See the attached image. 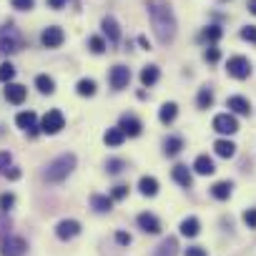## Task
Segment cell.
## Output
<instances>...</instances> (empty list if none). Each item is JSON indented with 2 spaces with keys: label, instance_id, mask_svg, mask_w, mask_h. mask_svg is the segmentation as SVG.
Wrapping results in <instances>:
<instances>
[{
  "label": "cell",
  "instance_id": "bcb514c9",
  "mask_svg": "<svg viewBox=\"0 0 256 256\" xmlns=\"http://www.w3.org/2000/svg\"><path fill=\"white\" fill-rule=\"evenodd\" d=\"M116 241H118L120 246H128V244H131V236H128L126 231H118V234H116Z\"/></svg>",
  "mask_w": 256,
  "mask_h": 256
},
{
  "label": "cell",
  "instance_id": "44dd1931",
  "mask_svg": "<svg viewBox=\"0 0 256 256\" xmlns=\"http://www.w3.org/2000/svg\"><path fill=\"white\" fill-rule=\"evenodd\" d=\"M176 116H178V106L171 100V103H164L161 106V110H158V120L164 123V126H171L174 120H176Z\"/></svg>",
  "mask_w": 256,
  "mask_h": 256
},
{
  "label": "cell",
  "instance_id": "7a4b0ae2",
  "mask_svg": "<svg viewBox=\"0 0 256 256\" xmlns=\"http://www.w3.org/2000/svg\"><path fill=\"white\" fill-rule=\"evenodd\" d=\"M76 164H78L76 154H63V156H58V158H53V161L48 164V168L43 171V178H46L48 184H63V181L73 174Z\"/></svg>",
  "mask_w": 256,
  "mask_h": 256
},
{
  "label": "cell",
  "instance_id": "e0dca14e",
  "mask_svg": "<svg viewBox=\"0 0 256 256\" xmlns=\"http://www.w3.org/2000/svg\"><path fill=\"white\" fill-rule=\"evenodd\" d=\"M154 256H178V238L176 236H166L158 248L154 251Z\"/></svg>",
  "mask_w": 256,
  "mask_h": 256
},
{
  "label": "cell",
  "instance_id": "277c9868",
  "mask_svg": "<svg viewBox=\"0 0 256 256\" xmlns=\"http://www.w3.org/2000/svg\"><path fill=\"white\" fill-rule=\"evenodd\" d=\"M63 128H66V116H63L58 108L48 110V113L43 116V120H40V131H43V134H48V136L60 134Z\"/></svg>",
  "mask_w": 256,
  "mask_h": 256
},
{
  "label": "cell",
  "instance_id": "e575fe53",
  "mask_svg": "<svg viewBox=\"0 0 256 256\" xmlns=\"http://www.w3.org/2000/svg\"><path fill=\"white\" fill-rule=\"evenodd\" d=\"M16 78V68L10 63H0V83H13Z\"/></svg>",
  "mask_w": 256,
  "mask_h": 256
},
{
  "label": "cell",
  "instance_id": "d6a6232c",
  "mask_svg": "<svg viewBox=\"0 0 256 256\" xmlns=\"http://www.w3.org/2000/svg\"><path fill=\"white\" fill-rule=\"evenodd\" d=\"M224 36V30L218 28V26H208L204 33H201V40H208V43H216L218 38Z\"/></svg>",
  "mask_w": 256,
  "mask_h": 256
},
{
  "label": "cell",
  "instance_id": "60d3db41",
  "mask_svg": "<svg viewBox=\"0 0 256 256\" xmlns=\"http://www.w3.org/2000/svg\"><path fill=\"white\" fill-rule=\"evenodd\" d=\"M241 38L256 46V28H254V26H246V28H241Z\"/></svg>",
  "mask_w": 256,
  "mask_h": 256
},
{
  "label": "cell",
  "instance_id": "f35d334b",
  "mask_svg": "<svg viewBox=\"0 0 256 256\" xmlns=\"http://www.w3.org/2000/svg\"><path fill=\"white\" fill-rule=\"evenodd\" d=\"M126 196H128V186H126V184L113 186V191H110V198H113V201H123Z\"/></svg>",
  "mask_w": 256,
  "mask_h": 256
},
{
  "label": "cell",
  "instance_id": "d590c367",
  "mask_svg": "<svg viewBox=\"0 0 256 256\" xmlns=\"http://www.w3.org/2000/svg\"><path fill=\"white\" fill-rule=\"evenodd\" d=\"M88 48H90V53H96V56H100L108 46H106V40L100 38V36H93V38H88Z\"/></svg>",
  "mask_w": 256,
  "mask_h": 256
},
{
  "label": "cell",
  "instance_id": "484cf974",
  "mask_svg": "<svg viewBox=\"0 0 256 256\" xmlns=\"http://www.w3.org/2000/svg\"><path fill=\"white\" fill-rule=\"evenodd\" d=\"M158 78H161V70H158V66H146V68L141 70V83H144L146 88L156 86V83H158Z\"/></svg>",
  "mask_w": 256,
  "mask_h": 256
},
{
  "label": "cell",
  "instance_id": "3957f363",
  "mask_svg": "<svg viewBox=\"0 0 256 256\" xmlns=\"http://www.w3.org/2000/svg\"><path fill=\"white\" fill-rule=\"evenodd\" d=\"M23 46H26V40H23L20 30H18L13 23L0 26V53L10 56V53H18Z\"/></svg>",
  "mask_w": 256,
  "mask_h": 256
},
{
  "label": "cell",
  "instance_id": "d4e9b609",
  "mask_svg": "<svg viewBox=\"0 0 256 256\" xmlns=\"http://www.w3.org/2000/svg\"><path fill=\"white\" fill-rule=\"evenodd\" d=\"M103 141H106V146H110V148H118V146L126 141V134L120 131L118 126H113V128H108V131H106Z\"/></svg>",
  "mask_w": 256,
  "mask_h": 256
},
{
  "label": "cell",
  "instance_id": "1f68e13d",
  "mask_svg": "<svg viewBox=\"0 0 256 256\" xmlns=\"http://www.w3.org/2000/svg\"><path fill=\"white\" fill-rule=\"evenodd\" d=\"M10 231H13V221H10V216L0 211V238H8Z\"/></svg>",
  "mask_w": 256,
  "mask_h": 256
},
{
  "label": "cell",
  "instance_id": "681fc988",
  "mask_svg": "<svg viewBox=\"0 0 256 256\" xmlns=\"http://www.w3.org/2000/svg\"><path fill=\"white\" fill-rule=\"evenodd\" d=\"M248 10L256 16V0H248Z\"/></svg>",
  "mask_w": 256,
  "mask_h": 256
},
{
  "label": "cell",
  "instance_id": "ba28073f",
  "mask_svg": "<svg viewBox=\"0 0 256 256\" xmlns=\"http://www.w3.org/2000/svg\"><path fill=\"white\" fill-rule=\"evenodd\" d=\"M118 128L126 134V136H131V138H136V136H141V131H144V123L134 116V113H123L120 116V120H118Z\"/></svg>",
  "mask_w": 256,
  "mask_h": 256
},
{
  "label": "cell",
  "instance_id": "ac0fdd59",
  "mask_svg": "<svg viewBox=\"0 0 256 256\" xmlns=\"http://www.w3.org/2000/svg\"><path fill=\"white\" fill-rule=\"evenodd\" d=\"M226 106H228L231 113H238V116H248V113H251V103H248L244 96H231V98L226 100Z\"/></svg>",
  "mask_w": 256,
  "mask_h": 256
},
{
  "label": "cell",
  "instance_id": "83f0119b",
  "mask_svg": "<svg viewBox=\"0 0 256 256\" xmlns=\"http://www.w3.org/2000/svg\"><path fill=\"white\" fill-rule=\"evenodd\" d=\"M231 188H234L231 181H218V184L211 186V196H214L216 201H226V198L231 196Z\"/></svg>",
  "mask_w": 256,
  "mask_h": 256
},
{
  "label": "cell",
  "instance_id": "ee69618b",
  "mask_svg": "<svg viewBox=\"0 0 256 256\" xmlns=\"http://www.w3.org/2000/svg\"><path fill=\"white\" fill-rule=\"evenodd\" d=\"M186 256H208L204 246H188L186 248Z\"/></svg>",
  "mask_w": 256,
  "mask_h": 256
},
{
  "label": "cell",
  "instance_id": "7402d4cb",
  "mask_svg": "<svg viewBox=\"0 0 256 256\" xmlns=\"http://www.w3.org/2000/svg\"><path fill=\"white\" fill-rule=\"evenodd\" d=\"M181 151H184V138H181V136H168V138L164 141V154H166L168 158L178 156Z\"/></svg>",
  "mask_w": 256,
  "mask_h": 256
},
{
  "label": "cell",
  "instance_id": "6da1fadb",
  "mask_svg": "<svg viewBox=\"0 0 256 256\" xmlns=\"http://www.w3.org/2000/svg\"><path fill=\"white\" fill-rule=\"evenodd\" d=\"M148 16H151V28L156 33V40L161 46H168L176 38V16L166 0H148L146 3Z\"/></svg>",
  "mask_w": 256,
  "mask_h": 256
},
{
  "label": "cell",
  "instance_id": "4316f807",
  "mask_svg": "<svg viewBox=\"0 0 256 256\" xmlns=\"http://www.w3.org/2000/svg\"><path fill=\"white\" fill-rule=\"evenodd\" d=\"M214 151H216V156H221V158H231V156L236 154V146H234V141H228V138H218V141L214 144Z\"/></svg>",
  "mask_w": 256,
  "mask_h": 256
},
{
  "label": "cell",
  "instance_id": "9a60e30c",
  "mask_svg": "<svg viewBox=\"0 0 256 256\" xmlns=\"http://www.w3.org/2000/svg\"><path fill=\"white\" fill-rule=\"evenodd\" d=\"M28 96V88L20 86V83H6V100L13 103V106H20Z\"/></svg>",
  "mask_w": 256,
  "mask_h": 256
},
{
  "label": "cell",
  "instance_id": "f546056e",
  "mask_svg": "<svg viewBox=\"0 0 256 256\" xmlns=\"http://www.w3.org/2000/svg\"><path fill=\"white\" fill-rule=\"evenodd\" d=\"M76 93H78V96H83V98L96 96V80H93V78H80V80H78V86H76Z\"/></svg>",
  "mask_w": 256,
  "mask_h": 256
},
{
  "label": "cell",
  "instance_id": "52a82bcc",
  "mask_svg": "<svg viewBox=\"0 0 256 256\" xmlns=\"http://www.w3.org/2000/svg\"><path fill=\"white\" fill-rule=\"evenodd\" d=\"M28 244L20 236H8L3 238V246H0V256H26Z\"/></svg>",
  "mask_w": 256,
  "mask_h": 256
},
{
  "label": "cell",
  "instance_id": "7dc6e473",
  "mask_svg": "<svg viewBox=\"0 0 256 256\" xmlns=\"http://www.w3.org/2000/svg\"><path fill=\"white\" fill-rule=\"evenodd\" d=\"M66 3H68V0H48V8H53V10H60Z\"/></svg>",
  "mask_w": 256,
  "mask_h": 256
},
{
  "label": "cell",
  "instance_id": "c3c4849f",
  "mask_svg": "<svg viewBox=\"0 0 256 256\" xmlns=\"http://www.w3.org/2000/svg\"><path fill=\"white\" fill-rule=\"evenodd\" d=\"M138 43H141V46H144V48H146V50H151V46H148V40H146V38H144V36H141V38H138Z\"/></svg>",
  "mask_w": 256,
  "mask_h": 256
},
{
  "label": "cell",
  "instance_id": "ab89813d",
  "mask_svg": "<svg viewBox=\"0 0 256 256\" xmlns=\"http://www.w3.org/2000/svg\"><path fill=\"white\" fill-rule=\"evenodd\" d=\"M10 166H13V156L8 151H0V174H6Z\"/></svg>",
  "mask_w": 256,
  "mask_h": 256
},
{
  "label": "cell",
  "instance_id": "f1b7e54d",
  "mask_svg": "<svg viewBox=\"0 0 256 256\" xmlns=\"http://www.w3.org/2000/svg\"><path fill=\"white\" fill-rule=\"evenodd\" d=\"M36 88L43 93V96H50L53 90H56V80L50 78V76H46V73H40L38 78H36Z\"/></svg>",
  "mask_w": 256,
  "mask_h": 256
},
{
  "label": "cell",
  "instance_id": "8992f818",
  "mask_svg": "<svg viewBox=\"0 0 256 256\" xmlns=\"http://www.w3.org/2000/svg\"><path fill=\"white\" fill-rule=\"evenodd\" d=\"M214 131L221 136H231L238 131V120L234 118V113H218L214 116Z\"/></svg>",
  "mask_w": 256,
  "mask_h": 256
},
{
  "label": "cell",
  "instance_id": "5bb4252c",
  "mask_svg": "<svg viewBox=\"0 0 256 256\" xmlns=\"http://www.w3.org/2000/svg\"><path fill=\"white\" fill-rule=\"evenodd\" d=\"M100 28H103V36L108 38V43H110V46H116V43L120 40V26H118V20H116L113 16L103 18Z\"/></svg>",
  "mask_w": 256,
  "mask_h": 256
},
{
  "label": "cell",
  "instance_id": "cb8c5ba5",
  "mask_svg": "<svg viewBox=\"0 0 256 256\" xmlns=\"http://www.w3.org/2000/svg\"><path fill=\"white\" fill-rule=\"evenodd\" d=\"M138 191H141V196L154 198V196L158 194V181H156L154 176H141V181H138Z\"/></svg>",
  "mask_w": 256,
  "mask_h": 256
},
{
  "label": "cell",
  "instance_id": "4dcf8cb0",
  "mask_svg": "<svg viewBox=\"0 0 256 256\" xmlns=\"http://www.w3.org/2000/svg\"><path fill=\"white\" fill-rule=\"evenodd\" d=\"M196 106H198L201 110H206V108L214 106V90H211L208 86H204V88L198 90V96H196Z\"/></svg>",
  "mask_w": 256,
  "mask_h": 256
},
{
  "label": "cell",
  "instance_id": "d6986e66",
  "mask_svg": "<svg viewBox=\"0 0 256 256\" xmlns=\"http://www.w3.org/2000/svg\"><path fill=\"white\" fill-rule=\"evenodd\" d=\"M90 208L96 214H108L113 208V198L110 196H103V194H93L90 196Z\"/></svg>",
  "mask_w": 256,
  "mask_h": 256
},
{
  "label": "cell",
  "instance_id": "5b68a950",
  "mask_svg": "<svg viewBox=\"0 0 256 256\" xmlns=\"http://www.w3.org/2000/svg\"><path fill=\"white\" fill-rule=\"evenodd\" d=\"M226 70H228L231 78H236V80H246V78L251 76V63H248V58H244V56H234V58H228Z\"/></svg>",
  "mask_w": 256,
  "mask_h": 256
},
{
  "label": "cell",
  "instance_id": "7bdbcfd3",
  "mask_svg": "<svg viewBox=\"0 0 256 256\" xmlns=\"http://www.w3.org/2000/svg\"><path fill=\"white\" fill-rule=\"evenodd\" d=\"M10 6L18 8V10H30L36 6V0H10Z\"/></svg>",
  "mask_w": 256,
  "mask_h": 256
},
{
  "label": "cell",
  "instance_id": "603a6c76",
  "mask_svg": "<svg viewBox=\"0 0 256 256\" xmlns=\"http://www.w3.org/2000/svg\"><path fill=\"white\" fill-rule=\"evenodd\" d=\"M194 171H196L198 176H211V174L216 171V166H214V161H211L206 154H201V156L194 161Z\"/></svg>",
  "mask_w": 256,
  "mask_h": 256
},
{
  "label": "cell",
  "instance_id": "8fae6325",
  "mask_svg": "<svg viewBox=\"0 0 256 256\" xmlns=\"http://www.w3.org/2000/svg\"><path fill=\"white\" fill-rule=\"evenodd\" d=\"M80 234V224L76 221V218H63V221H58V226H56V236L60 238V241H70V238H76Z\"/></svg>",
  "mask_w": 256,
  "mask_h": 256
},
{
  "label": "cell",
  "instance_id": "ffe728a7",
  "mask_svg": "<svg viewBox=\"0 0 256 256\" xmlns=\"http://www.w3.org/2000/svg\"><path fill=\"white\" fill-rule=\"evenodd\" d=\"M178 231H181V236L194 238V236H198V231H201V221H198L196 216H188V218H184V221H181Z\"/></svg>",
  "mask_w": 256,
  "mask_h": 256
},
{
  "label": "cell",
  "instance_id": "30bf717a",
  "mask_svg": "<svg viewBox=\"0 0 256 256\" xmlns=\"http://www.w3.org/2000/svg\"><path fill=\"white\" fill-rule=\"evenodd\" d=\"M16 126L18 128H23L26 134H30V136H36L38 134V116H36V110H20L18 116H16Z\"/></svg>",
  "mask_w": 256,
  "mask_h": 256
},
{
  "label": "cell",
  "instance_id": "b9f144b4",
  "mask_svg": "<svg viewBox=\"0 0 256 256\" xmlns=\"http://www.w3.org/2000/svg\"><path fill=\"white\" fill-rule=\"evenodd\" d=\"M244 224H246L248 228H256V208L244 211Z\"/></svg>",
  "mask_w": 256,
  "mask_h": 256
},
{
  "label": "cell",
  "instance_id": "7c38bea8",
  "mask_svg": "<svg viewBox=\"0 0 256 256\" xmlns=\"http://www.w3.org/2000/svg\"><path fill=\"white\" fill-rule=\"evenodd\" d=\"M63 40H66V33H63V28H58V26H50V28H46V30L40 33V43H43L46 48H60Z\"/></svg>",
  "mask_w": 256,
  "mask_h": 256
},
{
  "label": "cell",
  "instance_id": "8d00e7d4",
  "mask_svg": "<svg viewBox=\"0 0 256 256\" xmlns=\"http://www.w3.org/2000/svg\"><path fill=\"white\" fill-rule=\"evenodd\" d=\"M13 206H16V196L13 194H3V196H0V211H3V214H8Z\"/></svg>",
  "mask_w": 256,
  "mask_h": 256
},
{
  "label": "cell",
  "instance_id": "74e56055",
  "mask_svg": "<svg viewBox=\"0 0 256 256\" xmlns=\"http://www.w3.org/2000/svg\"><path fill=\"white\" fill-rule=\"evenodd\" d=\"M218 58H221V50H218V48L208 46V48L204 50V60H206V63H218Z\"/></svg>",
  "mask_w": 256,
  "mask_h": 256
},
{
  "label": "cell",
  "instance_id": "4fadbf2b",
  "mask_svg": "<svg viewBox=\"0 0 256 256\" xmlns=\"http://www.w3.org/2000/svg\"><path fill=\"white\" fill-rule=\"evenodd\" d=\"M136 224H138V228H141V231H146V234H161V221H158V216H156V214L144 211V214H138Z\"/></svg>",
  "mask_w": 256,
  "mask_h": 256
},
{
  "label": "cell",
  "instance_id": "2e32d148",
  "mask_svg": "<svg viewBox=\"0 0 256 256\" xmlns=\"http://www.w3.org/2000/svg\"><path fill=\"white\" fill-rule=\"evenodd\" d=\"M171 178H174L178 186H184V188H191V184H194V176H191L188 166H184V164L174 166V171H171Z\"/></svg>",
  "mask_w": 256,
  "mask_h": 256
},
{
  "label": "cell",
  "instance_id": "f6af8a7d",
  "mask_svg": "<svg viewBox=\"0 0 256 256\" xmlns=\"http://www.w3.org/2000/svg\"><path fill=\"white\" fill-rule=\"evenodd\" d=\"M3 176H6V178H10V181H18V178H20V168L10 166V168H8V171L3 174Z\"/></svg>",
  "mask_w": 256,
  "mask_h": 256
},
{
  "label": "cell",
  "instance_id": "9c48e42d",
  "mask_svg": "<svg viewBox=\"0 0 256 256\" xmlns=\"http://www.w3.org/2000/svg\"><path fill=\"white\" fill-rule=\"evenodd\" d=\"M108 80H110L113 90H123L128 83H131V70H128L126 66H113L110 73H108Z\"/></svg>",
  "mask_w": 256,
  "mask_h": 256
},
{
  "label": "cell",
  "instance_id": "836d02e7",
  "mask_svg": "<svg viewBox=\"0 0 256 256\" xmlns=\"http://www.w3.org/2000/svg\"><path fill=\"white\" fill-rule=\"evenodd\" d=\"M106 171H108L110 176H118V174H123V171H126V161H120V158H108Z\"/></svg>",
  "mask_w": 256,
  "mask_h": 256
}]
</instances>
